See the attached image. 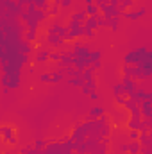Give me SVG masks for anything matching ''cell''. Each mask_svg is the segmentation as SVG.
Instances as JSON below:
<instances>
[{"label":"cell","instance_id":"cell-1","mask_svg":"<svg viewBox=\"0 0 152 154\" xmlns=\"http://www.w3.org/2000/svg\"><path fill=\"white\" fill-rule=\"evenodd\" d=\"M147 52L149 48L147 47H140V48H132L131 52H127L123 56V63L125 65H131V66H140L141 61L147 57Z\"/></svg>","mask_w":152,"mask_h":154},{"label":"cell","instance_id":"cell-2","mask_svg":"<svg viewBox=\"0 0 152 154\" xmlns=\"http://www.w3.org/2000/svg\"><path fill=\"white\" fill-rule=\"evenodd\" d=\"M0 82H2V88L16 90L20 86V74H2Z\"/></svg>","mask_w":152,"mask_h":154},{"label":"cell","instance_id":"cell-3","mask_svg":"<svg viewBox=\"0 0 152 154\" xmlns=\"http://www.w3.org/2000/svg\"><path fill=\"white\" fill-rule=\"evenodd\" d=\"M66 29H68V38H66V41H74V39L81 38L82 32H84V27L81 23H77L75 20H70L68 25H66Z\"/></svg>","mask_w":152,"mask_h":154},{"label":"cell","instance_id":"cell-4","mask_svg":"<svg viewBox=\"0 0 152 154\" xmlns=\"http://www.w3.org/2000/svg\"><path fill=\"white\" fill-rule=\"evenodd\" d=\"M0 134H2V138H4L5 143H9V145H16L18 143V138L14 136V127H11V125H0Z\"/></svg>","mask_w":152,"mask_h":154},{"label":"cell","instance_id":"cell-5","mask_svg":"<svg viewBox=\"0 0 152 154\" xmlns=\"http://www.w3.org/2000/svg\"><path fill=\"white\" fill-rule=\"evenodd\" d=\"M99 5V11H100V14L106 18V20H109V18H114V16H120V9H116L113 5H109V4H97Z\"/></svg>","mask_w":152,"mask_h":154},{"label":"cell","instance_id":"cell-6","mask_svg":"<svg viewBox=\"0 0 152 154\" xmlns=\"http://www.w3.org/2000/svg\"><path fill=\"white\" fill-rule=\"evenodd\" d=\"M145 14H147V7L141 5L138 11H122L120 13V18H123V20H140Z\"/></svg>","mask_w":152,"mask_h":154},{"label":"cell","instance_id":"cell-7","mask_svg":"<svg viewBox=\"0 0 152 154\" xmlns=\"http://www.w3.org/2000/svg\"><path fill=\"white\" fill-rule=\"evenodd\" d=\"M141 118H152V100H141L138 104Z\"/></svg>","mask_w":152,"mask_h":154},{"label":"cell","instance_id":"cell-8","mask_svg":"<svg viewBox=\"0 0 152 154\" xmlns=\"http://www.w3.org/2000/svg\"><path fill=\"white\" fill-rule=\"evenodd\" d=\"M122 84H123V90H125V97H127V93L138 90V81H134V79H131V77H123Z\"/></svg>","mask_w":152,"mask_h":154},{"label":"cell","instance_id":"cell-9","mask_svg":"<svg viewBox=\"0 0 152 154\" xmlns=\"http://www.w3.org/2000/svg\"><path fill=\"white\" fill-rule=\"evenodd\" d=\"M47 41L56 48H63V45H65V39L57 34H47Z\"/></svg>","mask_w":152,"mask_h":154},{"label":"cell","instance_id":"cell-10","mask_svg":"<svg viewBox=\"0 0 152 154\" xmlns=\"http://www.w3.org/2000/svg\"><path fill=\"white\" fill-rule=\"evenodd\" d=\"M93 90H97V82H95V79L84 81V82H82V86H81V91H82L84 95H88V93H90V91H93Z\"/></svg>","mask_w":152,"mask_h":154},{"label":"cell","instance_id":"cell-11","mask_svg":"<svg viewBox=\"0 0 152 154\" xmlns=\"http://www.w3.org/2000/svg\"><path fill=\"white\" fill-rule=\"evenodd\" d=\"M138 143H140L141 147H152L150 133H140V136H138Z\"/></svg>","mask_w":152,"mask_h":154},{"label":"cell","instance_id":"cell-12","mask_svg":"<svg viewBox=\"0 0 152 154\" xmlns=\"http://www.w3.org/2000/svg\"><path fill=\"white\" fill-rule=\"evenodd\" d=\"M82 27H84V29H91V31L99 29V22H97V16H88V18H86V22L82 23Z\"/></svg>","mask_w":152,"mask_h":154},{"label":"cell","instance_id":"cell-13","mask_svg":"<svg viewBox=\"0 0 152 154\" xmlns=\"http://www.w3.org/2000/svg\"><path fill=\"white\" fill-rule=\"evenodd\" d=\"M86 18H88V14L84 13V9H81V11H75V13H72V16H70V20H75L77 23H84L86 22Z\"/></svg>","mask_w":152,"mask_h":154},{"label":"cell","instance_id":"cell-14","mask_svg":"<svg viewBox=\"0 0 152 154\" xmlns=\"http://www.w3.org/2000/svg\"><path fill=\"white\" fill-rule=\"evenodd\" d=\"M106 115V109L102 106H91L90 108V116L91 118H100V116Z\"/></svg>","mask_w":152,"mask_h":154},{"label":"cell","instance_id":"cell-15","mask_svg":"<svg viewBox=\"0 0 152 154\" xmlns=\"http://www.w3.org/2000/svg\"><path fill=\"white\" fill-rule=\"evenodd\" d=\"M31 52H32V43L27 41V39H22V41H20V54L29 56Z\"/></svg>","mask_w":152,"mask_h":154},{"label":"cell","instance_id":"cell-16","mask_svg":"<svg viewBox=\"0 0 152 154\" xmlns=\"http://www.w3.org/2000/svg\"><path fill=\"white\" fill-rule=\"evenodd\" d=\"M74 63V54L68 52V54H61V59H59V65L61 66H72Z\"/></svg>","mask_w":152,"mask_h":154},{"label":"cell","instance_id":"cell-17","mask_svg":"<svg viewBox=\"0 0 152 154\" xmlns=\"http://www.w3.org/2000/svg\"><path fill=\"white\" fill-rule=\"evenodd\" d=\"M48 54H50V50L39 48L38 52H36V63H47L48 61Z\"/></svg>","mask_w":152,"mask_h":154},{"label":"cell","instance_id":"cell-18","mask_svg":"<svg viewBox=\"0 0 152 154\" xmlns=\"http://www.w3.org/2000/svg\"><path fill=\"white\" fill-rule=\"evenodd\" d=\"M84 13L88 16H99L100 11H99V5L97 4H90V5H84Z\"/></svg>","mask_w":152,"mask_h":154},{"label":"cell","instance_id":"cell-19","mask_svg":"<svg viewBox=\"0 0 152 154\" xmlns=\"http://www.w3.org/2000/svg\"><path fill=\"white\" fill-rule=\"evenodd\" d=\"M140 151H141V145L138 143V140H132L127 143V152L129 154H140Z\"/></svg>","mask_w":152,"mask_h":154},{"label":"cell","instance_id":"cell-20","mask_svg":"<svg viewBox=\"0 0 152 154\" xmlns=\"http://www.w3.org/2000/svg\"><path fill=\"white\" fill-rule=\"evenodd\" d=\"M47 16H48V13H47V11H41V9H36V11L32 13V18H34L38 23H39V22H45V20H47Z\"/></svg>","mask_w":152,"mask_h":154},{"label":"cell","instance_id":"cell-21","mask_svg":"<svg viewBox=\"0 0 152 154\" xmlns=\"http://www.w3.org/2000/svg\"><path fill=\"white\" fill-rule=\"evenodd\" d=\"M118 25H120V16L109 18V22H108V27H111V31H113V32H116V31H118Z\"/></svg>","mask_w":152,"mask_h":154},{"label":"cell","instance_id":"cell-22","mask_svg":"<svg viewBox=\"0 0 152 154\" xmlns=\"http://www.w3.org/2000/svg\"><path fill=\"white\" fill-rule=\"evenodd\" d=\"M63 79H65L63 72H50V82H52V84H56V82H61Z\"/></svg>","mask_w":152,"mask_h":154},{"label":"cell","instance_id":"cell-23","mask_svg":"<svg viewBox=\"0 0 152 154\" xmlns=\"http://www.w3.org/2000/svg\"><path fill=\"white\" fill-rule=\"evenodd\" d=\"M66 82H68L70 86H77V88H81L84 81H82V77H68V79H66Z\"/></svg>","mask_w":152,"mask_h":154},{"label":"cell","instance_id":"cell-24","mask_svg":"<svg viewBox=\"0 0 152 154\" xmlns=\"http://www.w3.org/2000/svg\"><path fill=\"white\" fill-rule=\"evenodd\" d=\"M88 59H90V63H91V61H100V59H102V52H100V50H90Z\"/></svg>","mask_w":152,"mask_h":154},{"label":"cell","instance_id":"cell-25","mask_svg":"<svg viewBox=\"0 0 152 154\" xmlns=\"http://www.w3.org/2000/svg\"><path fill=\"white\" fill-rule=\"evenodd\" d=\"M81 77H82V81H90V79H93V70H91L90 66H86V68L81 72Z\"/></svg>","mask_w":152,"mask_h":154},{"label":"cell","instance_id":"cell-26","mask_svg":"<svg viewBox=\"0 0 152 154\" xmlns=\"http://www.w3.org/2000/svg\"><path fill=\"white\" fill-rule=\"evenodd\" d=\"M61 54H63V52H59V50H52V52L48 54V61L59 63V59H61Z\"/></svg>","mask_w":152,"mask_h":154},{"label":"cell","instance_id":"cell-27","mask_svg":"<svg viewBox=\"0 0 152 154\" xmlns=\"http://www.w3.org/2000/svg\"><path fill=\"white\" fill-rule=\"evenodd\" d=\"M36 38H38V31H36V29H29V31H27V36L23 39H27V41L32 43V41H36Z\"/></svg>","mask_w":152,"mask_h":154},{"label":"cell","instance_id":"cell-28","mask_svg":"<svg viewBox=\"0 0 152 154\" xmlns=\"http://www.w3.org/2000/svg\"><path fill=\"white\" fill-rule=\"evenodd\" d=\"M59 11H61L59 4H52V5H50V9H48L47 13H48V16H57V14H59Z\"/></svg>","mask_w":152,"mask_h":154},{"label":"cell","instance_id":"cell-29","mask_svg":"<svg viewBox=\"0 0 152 154\" xmlns=\"http://www.w3.org/2000/svg\"><path fill=\"white\" fill-rule=\"evenodd\" d=\"M113 93L114 95H125V90H123V84L122 82H116L113 86Z\"/></svg>","mask_w":152,"mask_h":154},{"label":"cell","instance_id":"cell-30","mask_svg":"<svg viewBox=\"0 0 152 154\" xmlns=\"http://www.w3.org/2000/svg\"><path fill=\"white\" fill-rule=\"evenodd\" d=\"M32 147H34V151H43V149L47 147V143H45L43 140H34V143H32Z\"/></svg>","mask_w":152,"mask_h":154},{"label":"cell","instance_id":"cell-31","mask_svg":"<svg viewBox=\"0 0 152 154\" xmlns=\"http://www.w3.org/2000/svg\"><path fill=\"white\" fill-rule=\"evenodd\" d=\"M134 106H138V104L127 97V99H125V102H123V109H131V108H134Z\"/></svg>","mask_w":152,"mask_h":154},{"label":"cell","instance_id":"cell-32","mask_svg":"<svg viewBox=\"0 0 152 154\" xmlns=\"http://www.w3.org/2000/svg\"><path fill=\"white\" fill-rule=\"evenodd\" d=\"M90 68H91L93 72H95V70H100V68H102V61H91V63H90Z\"/></svg>","mask_w":152,"mask_h":154},{"label":"cell","instance_id":"cell-33","mask_svg":"<svg viewBox=\"0 0 152 154\" xmlns=\"http://www.w3.org/2000/svg\"><path fill=\"white\" fill-rule=\"evenodd\" d=\"M125 95H114V102L118 104V106H123V102H125Z\"/></svg>","mask_w":152,"mask_h":154},{"label":"cell","instance_id":"cell-34","mask_svg":"<svg viewBox=\"0 0 152 154\" xmlns=\"http://www.w3.org/2000/svg\"><path fill=\"white\" fill-rule=\"evenodd\" d=\"M88 95H90V99H91V100H93V102H97V100H99V99H100V95H99V93H97V90H93V91H90V93H88Z\"/></svg>","mask_w":152,"mask_h":154},{"label":"cell","instance_id":"cell-35","mask_svg":"<svg viewBox=\"0 0 152 154\" xmlns=\"http://www.w3.org/2000/svg\"><path fill=\"white\" fill-rule=\"evenodd\" d=\"M39 81H41V82H50V72L41 74V75H39Z\"/></svg>","mask_w":152,"mask_h":154},{"label":"cell","instance_id":"cell-36","mask_svg":"<svg viewBox=\"0 0 152 154\" xmlns=\"http://www.w3.org/2000/svg\"><path fill=\"white\" fill-rule=\"evenodd\" d=\"M72 4H74V0H61V2H59V7L66 9V7H70Z\"/></svg>","mask_w":152,"mask_h":154},{"label":"cell","instance_id":"cell-37","mask_svg":"<svg viewBox=\"0 0 152 154\" xmlns=\"http://www.w3.org/2000/svg\"><path fill=\"white\" fill-rule=\"evenodd\" d=\"M82 36H86V38H93L95 36V31H91V29H84V32H82Z\"/></svg>","mask_w":152,"mask_h":154},{"label":"cell","instance_id":"cell-38","mask_svg":"<svg viewBox=\"0 0 152 154\" xmlns=\"http://www.w3.org/2000/svg\"><path fill=\"white\" fill-rule=\"evenodd\" d=\"M138 136H140L138 131H129V140H131V142H132V140H138Z\"/></svg>","mask_w":152,"mask_h":154},{"label":"cell","instance_id":"cell-39","mask_svg":"<svg viewBox=\"0 0 152 154\" xmlns=\"http://www.w3.org/2000/svg\"><path fill=\"white\" fill-rule=\"evenodd\" d=\"M90 4H95V0H82V5H90Z\"/></svg>","mask_w":152,"mask_h":154},{"label":"cell","instance_id":"cell-40","mask_svg":"<svg viewBox=\"0 0 152 154\" xmlns=\"http://www.w3.org/2000/svg\"><path fill=\"white\" fill-rule=\"evenodd\" d=\"M120 149H122L123 152H127V143H123V145H120Z\"/></svg>","mask_w":152,"mask_h":154},{"label":"cell","instance_id":"cell-41","mask_svg":"<svg viewBox=\"0 0 152 154\" xmlns=\"http://www.w3.org/2000/svg\"><path fill=\"white\" fill-rule=\"evenodd\" d=\"M0 72H4V65H2V61H0Z\"/></svg>","mask_w":152,"mask_h":154},{"label":"cell","instance_id":"cell-42","mask_svg":"<svg viewBox=\"0 0 152 154\" xmlns=\"http://www.w3.org/2000/svg\"><path fill=\"white\" fill-rule=\"evenodd\" d=\"M5 2H7V4H9V2H16V0H5Z\"/></svg>","mask_w":152,"mask_h":154},{"label":"cell","instance_id":"cell-43","mask_svg":"<svg viewBox=\"0 0 152 154\" xmlns=\"http://www.w3.org/2000/svg\"><path fill=\"white\" fill-rule=\"evenodd\" d=\"M0 154H9V152H0Z\"/></svg>","mask_w":152,"mask_h":154},{"label":"cell","instance_id":"cell-44","mask_svg":"<svg viewBox=\"0 0 152 154\" xmlns=\"http://www.w3.org/2000/svg\"><path fill=\"white\" fill-rule=\"evenodd\" d=\"M79 2H81V4H82V0H79Z\"/></svg>","mask_w":152,"mask_h":154}]
</instances>
